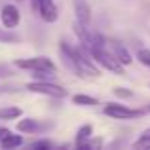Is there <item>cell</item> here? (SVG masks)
Masks as SVG:
<instances>
[{
	"label": "cell",
	"instance_id": "cell-21",
	"mask_svg": "<svg viewBox=\"0 0 150 150\" xmlns=\"http://www.w3.org/2000/svg\"><path fill=\"white\" fill-rule=\"evenodd\" d=\"M10 135V129H6V127H0V143H2L6 137Z\"/></svg>",
	"mask_w": 150,
	"mask_h": 150
},
{
	"label": "cell",
	"instance_id": "cell-23",
	"mask_svg": "<svg viewBox=\"0 0 150 150\" xmlns=\"http://www.w3.org/2000/svg\"><path fill=\"white\" fill-rule=\"evenodd\" d=\"M146 110H150V103H148V106H146Z\"/></svg>",
	"mask_w": 150,
	"mask_h": 150
},
{
	"label": "cell",
	"instance_id": "cell-9",
	"mask_svg": "<svg viewBox=\"0 0 150 150\" xmlns=\"http://www.w3.org/2000/svg\"><path fill=\"white\" fill-rule=\"evenodd\" d=\"M48 127H51V125L46 124V122L36 120V118H25V120L17 122V131H21V133H33V135H36V133L46 131Z\"/></svg>",
	"mask_w": 150,
	"mask_h": 150
},
{
	"label": "cell",
	"instance_id": "cell-18",
	"mask_svg": "<svg viewBox=\"0 0 150 150\" xmlns=\"http://www.w3.org/2000/svg\"><path fill=\"white\" fill-rule=\"evenodd\" d=\"M133 146H135V148H150V137L148 135H141V139L135 141Z\"/></svg>",
	"mask_w": 150,
	"mask_h": 150
},
{
	"label": "cell",
	"instance_id": "cell-17",
	"mask_svg": "<svg viewBox=\"0 0 150 150\" xmlns=\"http://www.w3.org/2000/svg\"><path fill=\"white\" fill-rule=\"evenodd\" d=\"M137 59H139L143 65L150 67V50H139L137 51Z\"/></svg>",
	"mask_w": 150,
	"mask_h": 150
},
{
	"label": "cell",
	"instance_id": "cell-10",
	"mask_svg": "<svg viewBox=\"0 0 150 150\" xmlns=\"http://www.w3.org/2000/svg\"><path fill=\"white\" fill-rule=\"evenodd\" d=\"M0 19H2V25L8 27V29H15L21 21V13L19 10L13 6V4H6L0 11Z\"/></svg>",
	"mask_w": 150,
	"mask_h": 150
},
{
	"label": "cell",
	"instance_id": "cell-3",
	"mask_svg": "<svg viewBox=\"0 0 150 150\" xmlns=\"http://www.w3.org/2000/svg\"><path fill=\"white\" fill-rule=\"evenodd\" d=\"M91 57L95 59V63H99L103 69L110 70V72H114V74H124V65H122V63L110 53L106 46H103V48H95L91 51Z\"/></svg>",
	"mask_w": 150,
	"mask_h": 150
},
{
	"label": "cell",
	"instance_id": "cell-16",
	"mask_svg": "<svg viewBox=\"0 0 150 150\" xmlns=\"http://www.w3.org/2000/svg\"><path fill=\"white\" fill-rule=\"evenodd\" d=\"M91 133H93L91 125H82V127L78 129V133H76V143H82V141L89 139V135H91Z\"/></svg>",
	"mask_w": 150,
	"mask_h": 150
},
{
	"label": "cell",
	"instance_id": "cell-14",
	"mask_svg": "<svg viewBox=\"0 0 150 150\" xmlns=\"http://www.w3.org/2000/svg\"><path fill=\"white\" fill-rule=\"evenodd\" d=\"M72 103L74 105H80V106H95L97 101L95 97H89V95H84V93H78V95L72 97Z\"/></svg>",
	"mask_w": 150,
	"mask_h": 150
},
{
	"label": "cell",
	"instance_id": "cell-8",
	"mask_svg": "<svg viewBox=\"0 0 150 150\" xmlns=\"http://www.w3.org/2000/svg\"><path fill=\"white\" fill-rule=\"evenodd\" d=\"M106 48H108V51L122 63V65H129V63L133 61V59H131V53L127 51V48H125L122 42L114 40V38H108V40H106Z\"/></svg>",
	"mask_w": 150,
	"mask_h": 150
},
{
	"label": "cell",
	"instance_id": "cell-2",
	"mask_svg": "<svg viewBox=\"0 0 150 150\" xmlns=\"http://www.w3.org/2000/svg\"><path fill=\"white\" fill-rule=\"evenodd\" d=\"M74 33H76L80 44L84 46L89 53H91L95 48H103V46H106V40L97 33L95 29H91V25H88V23H82V21L76 19V23H74Z\"/></svg>",
	"mask_w": 150,
	"mask_h": 150
},
{
	"label": "cell",
	"instance_id": "cell-13",
	"mask_svg": "<svg viewBox=\"0 0 150 150\" xmlns=\"http://www.w3.org/2000/svg\"><path fill=\"white\" fill-rule=\"evenodd\" d=\"M23 110L19 106H6V108H0V120H15V118L21 116Z\"/></svg>",
	"mask_w": 150,
	"mask_h": 150
},
{
	"label": "cell",
	"instance_id": "cell-1",
	"mask_svg": "<svg viewBox=\"0 0 150 150\" xmlns=\"http://www.w3.org/2000/svg\"><path fill=\"white\" fill-rule=\"evenodd\" d=\"M59 51H61L65 67L70 72H74L76 76H80V78H97V76H101V70L95 67V59L91 57V53L82 44L76 48V46L69 44V42H61V44H59Z\"/></svg>",
	"mask_w": 150,
	"mask_h": 150
},
{
	"label": "cell",
	"instance_id": "cell-19",
	"mask_svg": "<svg viewBox=\"0 0 150 150\" xmlns=\"http://www.w3.org/2000/svg\"><path fill=\"white\" fill-rule=\"evenodd\" d=\"M33 148L34 150H40V148H46V150H48V148H51V143H50V141H36V143H33Z\"/></svg>",
	"mask_w": 150,
	"mask_h": 150
},
{
	"label": "cell",
	"instance_id": "cell-4",
	"mask_svg": "<svg viewBox=\"0 0 150 150\" xmlns=\"http://www.w3.org/2000/svg\"><path fill=\"white\" fill-rule=\"evenodd\" d=\"M27 89L33 93H40V95H48L53 97V99H63V97L69 95L65 88L53 84V82H44V80H36V82H29L27 84Z\"/></svg>",
	"mask_w": 150,
	"mask_h": 150
},
{
	"label": "cell",
	"instance_id": "cell-6",
	"mask_svg": "<svg viewBox=\"0 0 150 150\" xmlns=\"http://www.w3.org/2000/svg\"><path fill=\"white\" fill-rule=\"evenodd\" d=\"M30 8H33L46 23H55L57 17H59L55 0H33V2H30Z\"/></svg>",
	"mask_w": 150,
	"mask_h": 150
},
{
	"label": "cell",
	"instance_id": "cell-22",
	"mask_svg": "<svg viewBox=\"0 0 150 150\" xmlns=\"http://www.w3.org/2000/svg\"><path fill=\"white\" fill-rule=\"evenodd\" d=\"M143 135H148V137H150V127H148V129H146V131H144V133H143Z\"/></svg>",
	"mask_w": 150,
	"mask_h": 150
},
{
	"label": "cell",
	"instance_id": "cell-12",
	"mask_svg": "<svg viewBox=\"0 0 150 150\" xmlns=\"http://www.w3.org/2000/svg\"><path fill=\"white\" fill-rule=\"evenodd\" d=\"M17 42H21V38L13 30L4 27V25L0 27V44H17Z\"/></svg>",
	"mask_w": 150,
	"mask_h": 150
},
{
	"label": "cell",
	"instance_id": "cell-5",
	"mask_svg": "<svg viewBox=\"0 0 150 150\" xmlns=\"http://www.w3.org/2000/svg\"><path fill=\"white\" fill-rule=\"evenodd\" d=\"M103 112L110 118H116V120H135V118L143 116L146 110H139V108H129L125 105L120 103H108V105L103 108Z\"/></svg>",
	"mask_w": 150,
	"mask_h": 150
},
{
	"label": "cell",
	"instance_id": "cell-7",
	"mask_svg": "<svg viewBox=\"0 0 150 150\" xmlns=\"http://www.w3.org/2000/svg\"><path fill=\"white\" fill-rule=\"evenodd\" d=\"M15 65L23 70H55L53 61L48 57H29V59H19L15 61Z\"/></svg>",
	"mask_w": 150,
	"mask_h": 150
},
{
	"label": "cell",
	"instance_id": "cell-15",
	"mask_svg": "<svg viewBox=\"0 0 150 150\" xmlns=\"http://www.w3.org/2000/svg\"><path fill=\"white\" fill-rule=\"evenodd\" d=\"M0 144H2V148H8V150H10V148H17V146L23 144V137L21 135H11V133H10V135H8Z\"/></svg>",
	"mask_w": 150,
	"mask_h": 150
},
{
	"label": "cell",
	"instance_id": "cell-11",
	"mask_svg": "<svg viewBox=\"0 0 150 150\" xmlns=\"http://www.w3.org/2000/svg\"><path fill=\"white\" fill-rule=\"evenodd\" d=\"M74 10H76V17H78V21H82V23H88L89 25V21H91V17H89V6H88V2L86 0H74Z\"/></svg>",
	"mask_w": 150,
	"mask_h": 150
},
{
	"label": "cell",
	"instance_id": "cell-20",
	"mask_svg": "<svg viewBox=\"0 0 150 150\" xmlns=\"http://www.w3.org/2000/svg\"><path fill=\"white\" fill-rule=\"evenodd\" d=\"M114 93H116L118 97H131L133 95L129 89H124V88H116V89H114Z\"/></svg>",
	"mask_w": 150,
	"mask_h": 150
}]
</instances>
